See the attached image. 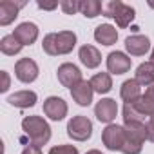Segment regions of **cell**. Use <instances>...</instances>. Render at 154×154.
<instances>
[{
  "instance_id": "7",
  "label": "cell",
  "mask_w": 154,
  "mask_h": 154,
  "mask_svg": "<svg viewBox=\"0 0 154 154\" xmlns=\"http://www.w3.org/2000/svg\"><path fill=\"white\" fill-rule=\"evenodd\" d=\"M116 114H118V105H116V102H114L112 98H103V100H100V102L96 103V107H94V116H96L102 123L111 125L112 120L116 118Z\"/></svg>"
},
{
  "instance_id": "3",
  "label": "cell",
  "mask_w": 154,
  "mask_h": 154,
  "mask_svg": "<svg viewBox=\"0 0 154 154\" xmlns=\"http://www.w3.org/2000/svg\"><path fill=\"white\" fill-rule=\"evenodd\" d=\"M125 140H127L125 127L116 125V123L107 125L102 132V141L109 150H122V147L125 145Z\"/></svg>"
},
{
  "instance_id": "20",
  "label": "cell",
  "mask_w": 154,
  "mask_h": 154,
  "mask_svg": "<svg viewBox=\"0 0 154 154\" xmlns=\"http://www.w3.org/2000/svg\"><path fill=\"white\" fill-rule=\"evenodd\" d=\"M134 105L145 118H150L154 114V85H150L145 91V94H141V98L138 102H134Z\"/></svg>"
},
{
  "instance_id": "29",
  "label": "cell",
  "mask_w": 154,
  "mask_h": 154,
  "mask_svg": "<svg viewBox=\"0 0 154 154\" xmlns=\"http://www.w3.org/2000/svg\"><path fill=\"white\" fill-rule=\"evenodd\" d=\"M143 149L141 143H136V141H131V140H125V145L122 147V152L123 154H140Z\"/></svg>"
},
{
  "instance_id": "1",
  "label": "cell",
  "mask_w": 154,
  "mask_h": 154,
  "mask_svg": "<svg viewBox=\"0 0 154 154\" xmlns=\"http://www.w3.org/2000/svg\"><path fill=\"white\" fill-rule=\"evenodd\" d=\"M22 131L29 136L33 145H45L51 140V127L42 116H26L22 120Z\"/></svg>"
},
{
  "instance_id": "6",
  "label": "cell",
  "mask_w": 154,
  "mask_h": 154,
  "mask_svg": "<svg viewBox=\"0 0 154 154\" xmlns=\"http://www.w3.org/2000/svg\"><path fill=\"white\" fill-rule=\"evenodd\" d=\"M44 114L53 122H60L67 116V103L58 96H49L44 102Z\"/></svg>"
},
{
  "instance_id": "34",
  "label": "cell",
  "mask_w": 154,
  "mask_h": 154,
  "mask_svg": "<svg viewBox=\"0 0 154 154\" xmlns=\"http://www.w3.org/2000/svg\"><path fill=\"white\" fill-rule=\"evenodd\" d=\"M85 154H102L100 150H96V149H93V150H89V152H85Z\"/></svg>"
},
{
  "instance_id": "14",
  "label": "cell",
  "mask_w": 154,
  "mask_h": 154,
  "mask_svg": "<svg viewBox=\"0 0 154 154\" xmlns=\"http://www.w3.org/2000/svg\"><path fill=\"white\" fill-rule=\"evenodd\" d=\"M78 58H80V62H82L87 69H96V67L102 63V54H100V51H98L94 45H87V44L80 47Z\"/></svg>"
},
{
  "instance_id": "4",
  "label": "cell",
  "mask_w": 154,
  "mask_h": 154,
  "mask_svg": "<svg viewBox=\"0 0 154 154\" xmlns=\"http://www.w3.org/2000/svg\"><path fill=\"white\" fill-rule=\"evenodd\" d=\"M15 74L22 84H31L38 78V65L31 58H20L15 63Z\"/></svg>"
},
{
  "instance_id": "17",
  "label": "cell",
  "mask_w": 154,
  "mask_h": 154,
  "mask_svg": "<svg viewBox=\"0 0 154 154\" xmlns=\"http://www.w3.org/2000/svg\"><path fill=\"white\" fill-rule=\"evenodd\" d=\"M120 96L125 103H132V102H138L141 98V85L136 82V80H125L122 84V89H120Z\"/></svg>"
},
{
  "instance_id": "27",
  "label": "cell",
  "mask_w": 154,
  "mask_h": 154,
  "mask_svg": "<svg viewBox=\"0 0 154 154\" xmlns=\"http://www.w3.org/2000/svg\"><path fill=\"white\" fill-rule=\"evenodd\" d=\"M60 6H62L65 15H74V13L80 11V2H78V0H63Z\"/></svg>"
},
{
  "instance_id": "19",
  "label": "cell",
  "mask_w": 154,
  "mask_h": 154,
  "mask_svg": "<svg viewBox=\"0 0 154 154\" xmlns=\"http://www.w3.org/2000/svg\"><path fill=\"white\" fill-rule=\"evenodd\" d=\"M140 85L150 87L154 85V63L152 62H143L138 65L136 69V78H134Z\"/></svg>"
},
{
  "instance_id": "33",
  "label": "cell",
  "mask_w": 154,
  "mask_h": 154,
  "mask_svg": "<svg viewBox=\"0 0 154 154\" xmlns=\"http://www.w3.org/2000/svg\"><path fill=\"white\" fill-rule=\"evenodd\" d=\"M38 8L45 9V11H53V9L58 8V2H38Z\"/></svg>"
},
{
  "instance_id": "36",
  "label": "cell",
  "mask_w": 154,
  "mask_h": 154,
  "mask_svg": "<svg viewBox=\"0 0 154 154\" xmlns=\"http://www.w3.org/2000/svg\"><path fill=\"white\" fill-rule=\"evenodd\" d=\"M150 8H154V4H152V2H150Z\"/></svg>"
},
{
  "instance_id": "5",
  "label": "cell",
  "mask_w": 154,
  "mask_h": 154,
  "mask_svg": "<svg viewBox=\"0 0 154 154\" xmlns=\"http://www.w3.org/2000/svg\"><path fill=\"white\" fill-rule=\"evenodd\" d=\"M56 76H58V82L69 89H72L74 85H78L82 82V71L74 63H62L56 71Z\"/></svg>"
},
{
  "instance_id": "28",
  "label": "cell",
  "mask_w": 154,
  "mask_h": 154,
  "mask_svg": "<svg viewBox=\"0 0 154 154\" xmlns=\"http://www.w3.org/2000/svg\"><path fill=\"white\" fill-rule=\"evenodd\" d=\"M49 154H80L74 145H56L49 149Z\"/></svg>"
},
{
  "instance_id": "25",
  "label": "cell",
  "mask_w": 154,
  "mask_h": 154,
  "mask_svg": "<svg viewBox=\"0 0 154 154\" xmlns=\"http://www.w3.org/2000/svg\"><path fill=\"white\" fill-rule=\"evenodd\" d=\"M123 122L125 123H129V122H141V123H145V116L138 111L134 102L123 105Z\"/></svg>"
},
{
  "instance_id": "32",
  "label": "cell",
  "mask_w": 154,
  "mask_h": 154,
  "mask_svg": "<svg viewBox=\"0 0 154 154\" xmlns=\"http://www.w3.org/2000/svg\"><path fill=\"white\" fill-rule=\"evenodd\" d=\"M22 154H42V147H38V145H27L24 150H22Z\"/></svg>"
},
{
  "instance_id": "30",
  "label": "cell",
  "mask_w": 154,
  "mask_h": 154,
  "mask_svg": "<svg viewBox=\"0 0 154 154\" xmlns=\"http://www.w3.org/2000/svg\"><path fill=\"white\" fill-rule=\"evenodd\" d=\"M0 76H2V85H0V93H6L11 85V80H9V72L8 71H2L0 72Z\"/></svg>"
},
{
  "instance_id": "16",
  "label": "cell",
  "mask_w": 154,
  "mask_h": 154,
  "mask_svg": "<svg viewBox=\"0 0 154 154\" xmlns=\"http://www.w3.org/2000/svg\"><path fill=\"white\" fill-rule=\"evenodd\" d=\"M36 100H38V96L33 91H18V93L11 94L8 98V102L13 107H18V109H29V107H33L36 103Z\"/></svg>"
},
{
  "instance_id": "8",
  "label": "cell",
  "mask_w": 154,
  "mask_h": 154,
  "mask_svg": "<svg viewBox=\"0 0 154 154\" xmlns=\"http://www.w3.org/2000/svg\"><path fill=\"white\" fill-rule=\"evenodd\" d=\"M131 56H127L125 53L122 51H112L109 56H107V71L112 72V74H123L131 69Z\"/></svg>"
},
{
  "instance_id": "12",
  "label": "cell",
  "mask_w": 154,
  "mask_h": 154,
  "mask_svg": "<svg viewBox=\"0 0 154 154\" xmlns=\"http://www.w3.org/2000/svg\"><path fill=\"white\" fill-rule=\"evenodd\" d=\"M24 2H13V0H2L0 2V26H9L17 17L20 8H24Z\"/></svg>"
},
{
  "instance_id": "22",
  "label": "cell",
  "mask_w": 154,
  "mask_h": 154,
  "mask_svg": "<svg viewBox=\"0 0 154 154\" xmlns=\"http://www.w3.org/2000/svg\"><path fill=\"white\" fill-rule=\"evenodd\" d=\"M134 9L131 8V6H127V4H123V2H120L118 4V8H116V13H114V20H116V24H118V27H127L132 20H134Z\"/></svg>"
},
{
  "instance_id": "2",
  "label": "cell",
  "mask_w": 154,
  "mask_h": 154,
  "mask_svg": "<svg viewBox=\"0 0 154 154\" xmlns=\"http://www.w3.org/2000/svg\"><path fill=\"white\" fill-rule=\"evenodd\" d=\"M67 134L71 140H76V141H85L91 138L93 134V122L87 118V116H72L67 123Z\"/></svg>"
},
{
  "instance_id": "15",
  "label": "cell",
  "mask_w": 154,
  "mask_h": 154,
  "mask_svg": "<svg viewBox=\"0 0 154 154\" xmlns=\"http://www.w3.org/2000/svg\"><path fill=\"white\" fill-rule=\"evenodd\" d=\"M94 40L102 45H112L118 40V31L111 24H102L94 29Z\"/></svg>"
},
{
  "instance_id": "24",
  "label": "cell",
  "mask_w": 154,
  "mask_h": 154,
  "mask_svg": "<svg viewBox=\"0 0 154 154\" xmlns=\"http://www.w3.org/2000/svg\"><path fill=\"white\" fill-rule=\"evenodd\" d=\"M80 13L87 18H94L103 13V4L98 0H84L80 2Z\"/></svg>"
},
{
  "instance_id": "9",
  "label": "cell",
  "mask_w": 154,
  "mask_h": 154,
  "mask_svg": "<svg viewBox=\"0 0 154 154\" xmlns=\"http://www.w3.org/2000/svg\"><path fill=\"white\" fill-rule=\"evenodd\" d=\"M93 94H94V89H93L91 82H87V80H82L78 85H74V87L71 89V96H72V100L78 103V105H82V107L91 105V102H93Z\"/></svg>"
},
{
  "instance_id": "13",
  "label": "cell",
  "mask_w": 154,
  "mask_h": 154,
  "mask_svg": "<svg viewBox=\"0 0 154 154\" xmlns=\"http://www.w3.org/2000/svg\"><path fill=\"white\" fill-rule=\"evenodd\" d=\"M54 45H56V54H69L76 45V35L72 31L54 33Z\"/></svg>"
},
{
  "instance_id": "11",
  "label": "cell",
  "mask_w": 154,
  "mask_h": 154,
  "mask_svg": "<svg viewBox=\"0 0 154 154\" xmlns=\"http://www.w3.org/2000/svg\"><path fill=\"white\" fill-rule=\"evenodd\" d=\"M125 49L131 56H143L150 49V42L143 35H132L125 38Z\"/></svg>"
},
{
  "instance_id": "10",
  "label": "cell",
  "mask_w": 154,
  "mask_h": 154,
  "mask_svg": "<svg viewBox=\"0 0 154 154\" xmlns=\"http://www.w3.org/2000/svg\"><path fill=\"white\" fill-rule=\"evenodd\" d=\"M13 35L20 40L22 45H31V44H35L36 38H38V27H36V24H33V22H22V24H18V26L15 27Z\"/></svg>"
},
{
  "instance_id": "26",
  "label": "cell",
  "mask_w": 154,
  "mask_h": 154,
  "mask_svg": "<svg viewBox=\"0 0 154 154\" xmlns=\"http://www.w3.org/2000/svg\"><path fill=\"white\" fill-rule=\"evenodd\" d=\"M42 47H44V51H45L49 56H58V54H56V45H54V33H49V35L44 36Z\"/></svg>"
},
{
  "instance_id": "31",
  "label": "cell",
  "mask_w": 154,
  "mask_h": 154,
  "mask_svg": "<svg viewBox=\"0 0 154 154\" xmlns=\"http://www.w3.org/2000/svg\"><path fill=\"white\" fill-rule=\"evenodd\" d=\"M147 140L154 143V114L149 118V123H147Z\"/></svg>"
},
{
  "instance_id": "23",
  "label": "cell",
  "mask_w": 154,
  "mask_h": 154,
  "mask_svg": "<svg viewBox=\"0 0 154 154\" xmlns=\"http://www.w3.org/2000/svg\"><path fill=\"white\" fill-rule=\"evenodd\" d=\"M22 47L24 45L20 44V40L15 35H8V36H4L2 40H0V51H2L4 54H8V56L18 54L22 51Z\"/></svg>"
},
{
  "instance_id": "35",
  "label": "cell",
  "mask_w": 154,
  "mask_h": 154,
  "mask_svg": "<svg viewBox=\"0 0 154 154\" xmlns=\"http://www.w3.org/2000/svg\"><path fill=\"white\" fill-rule=\"evenodd\" d=\"M150 62L154 63V49H152V53H150Z\"/></svg>"
},
{
  "instance_id": "18",
  "label": "cell",
  "mask_w": 154,
  "mask_h": 154,
  "mask_svg": "<svg viewBox=\"0 0 154 154\" xmlns=\"http://www.w3.org/2000/svg\"><path fill=\"white\" fill-rule=\"evenodd\" d=\"M125 127V136L127 140L131 141H136V143H145L147 140V125L141 123V122H129L123 125Z\"/></svg>"
},
{
  "instance_id": "21",
  "label": "cell",
  "mask_w": 154,
  "mask_h": 154,
  "mask_svg": "<svg viewBox=\"0 0 154 154\" xmlns=\"http://www.w3.org/2000/svg\"><path fill=\"white\" fill-rule=\"evenodd\" d=\"M89 82H91L94 93H98V94H107L112 89V80H111L109 72H98V74L93 76Z\"/></svg>"
}]
</instances>
